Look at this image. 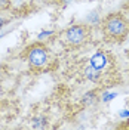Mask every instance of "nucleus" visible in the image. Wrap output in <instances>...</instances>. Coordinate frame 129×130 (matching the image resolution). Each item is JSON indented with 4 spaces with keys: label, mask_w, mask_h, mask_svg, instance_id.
Wrapping results in <instances>:
<instances>
[{
    "label": "nucleus",
    "mask_w": 129,
    "mask_h": 130,
    "mask_svg": "<svg viewBox=\"0 0 129 130\" xmlns=\"http://www.w3.org/2000/svg\"><path fill=\"white\" fill-rule=\"evenodd\" d=\"M104 32L114 40H123L129 32V22L119 13L108 15L104 19Z\"/></svg>",
    "instance_id": "1"
},
{
    "label": "nucleus",
    "mask_w": 129,
    "mask_h": 130,
    "mask_svg": "<svg viewBox=\"0 0 129 130\" xmlns=\"http://www.w3.org/2000/svg\"><path fill=\"white\" fill-rule=\"evenodd\" d=\"M65 40L68 41L70 44H80L83 41L86 40V37H88V30H86V27H83V25H73L70 27L64 34Z\"/></svg>",
    "instance_id": "2"
},
{
    "label": "nucleus",
    "mask_w": 129,
    "mask_h": 130,
    "mask_svg": "<svg viewBox=\"0 0 129 130\" xmlns=\"http://www.w3.org/2000/svg\"><path fill=\"white\" fill-rule=\"evenodd\" d=\"M28 62L33 67H42L48 62V50L43 46H33L28 52Z\"/></svg>",
    "instance_id": "3"
},
{
    "label": "nucleus",
    "mask_w": 129,
    "mask_h": 130,
    "mask_svg": "<svg viewBox=\"0 0 129 130\" xmlns=\"http://www.w3.org/2000/svg\"><path fill=\"white\" fill-rule=\"evenodd\" d=\"M107 64H108V58H107V55L102 53V52H98V53H95L94 56L91 58V67L97 68L99 71H101L102 68H105Z\"/></svg>",
    "instance_id": "4"
},
{
    "label": "nucleus",
    "mask_w": 129,
    "mask_h": 130,
    "mask_svg": "<svg viewBox=\"0 0 129 130\" xmlns=\"http://www.w3.org/2000/svg\"><path fill=\"white\" fill-rule=\"evenodd\" d=\"M85 75H86V78H88V80L97 81L98 78H99V70L94 68V67H89L88 70H86V73H85Z\"/></svg>",
    "instance_id": "5"
},
{
    "label": "nucleus",
    "mask_w": 129,
    "mask_h": 130,
    "mask_svg": "<svg viewBox=\"0 0 129 130\" xmlns=\"http://www.w3.org/2000/svg\"><path fill=\"white\" fill-rule=\"evenodd\" d=\"M114 96H116V93H105L102 99H104V101H111Z\"/></svg>",
    "instance_id": "6"
},
{
    "label": "nucleus",
    "mask_w": 129,
    "mask_h": 130,
    "mask_svg": "<svg viewBox=\"0 0 129 130\" xmlns=\"http://www.w3.org/2000/svg\"><path fill=\"white\" fill-rule=\"evenodd\" d=\"M49 34H52L50 31H46V32H42V34H39V39H45L46 36H49Z\"/></svg>",
    "instance_id": "7"
},
{
    "label": "nucleus",
    "mask_w": 129,
    "mask_h": 130,
    "mask_svg": "<svg viewBox=\"0 0 129 130\" xmlns=\"http://www.w3.org/2000/svg\"><path fill=\"white\" fill-rule=\"evenodd\" d=\"M122 115H123V117H129V111H123Z\"/></svg>",
    "instance_id": "8"
},
{
    "label": "nucleus",
    "mask_w": 129,
    "mask_h": 130,
    "mask_svg": "<svg viewBox=\"0 0 129 130\" xmlns=\"http://www.w3.org/2000/svg\"><path fill=\"white\" fill-rule=\"evenodd\" d=\"M125 127H126V129H129V123H128V124H126V126H125Z\"/></svg>",
    "instance_id": "9"
}]
</instances>
